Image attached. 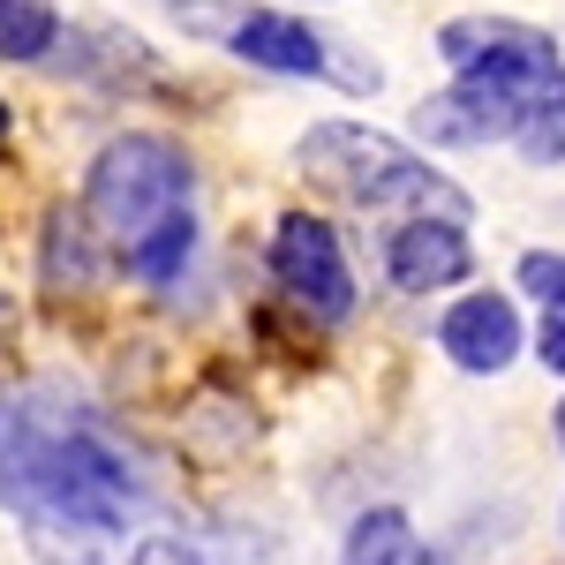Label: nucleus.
<instances>
[{
    "mask_svg": "<svg viewBox=\"0 0 565 565\" xmlns=\"http://www.w3.org/2000/svg\"><path fill=\"white\" fill-rule=\"evenodd\" d=\"M437 53L460 76L415 106V136L423 143H445V151L513 143L527 129V114L565 76L558 39L535 31V23H513V15H460V23L437 31Z\"/></svg>",
    "mask_w": 565,
    "mask_h": 565,
    "instance_id": "nucleus-1",
    "label": "nucleus"
},
{
    "mask_svg": "<svg viewBox=\"0 0 565 565\" xmlns=\"http://www.w3.org/2000/svg\"><path fill=\"white\" fill-rule=\"evenodd\" d=\"M317 189H332L340 204H362V212H407V218H468V196L460 181L437 174L423 151H407L399 136L362 129V121H317L295 151Z\"/></svg>",
    "mask_w": 565,
    "mask_h": 565,
    "instance_id": "nucleus-2",
    "label": "nucleus"
},
{
    "mask_svg": "<svg viewBox=\"0 0 565 565\" xmlns=\"http://www.w3.org/2000/svg\"><path fill=\"white\" fill-rule=\"evenodd\" d=\"M84 218L114 257H136L151 234H167L181 218H196V167L174 136H114L84 174Z\"/></svg>",
    "mask_w": 565,
    "mask_h": 565,
    "instance_id": "nucleus-3",
    "label": "nucleus"
},
{
    "mask_svg": "<svg viewBox=\"0 0 565 565\" xmlns=\"http://www.w3.org/2000/svg\"><path fill=\"white\" fill-rule=\"evenodd\" d=\"M271 279L309 324H348L354 317V271H348V249H340L332 218H317V212L279 218L271 226Z\"/></svg>",
    "mask_w": 565,
    "mask_h": 565,
    "instance_id": "nucleus-4",
    "label": "nucleus"
},
{
    "mask_svg": "<svg viewBox=\"0 0 565 565\" xmlns=\"http://www.w3.org/2000/svg\"><path fill=\"white\" fill-rule=\"evenodd\" d=\"M181 23L218 39L234 61L271 68V76H324L332 68L324 39L309 31L302 15H279V8H218V0H196V8H181Z\"/></svg>",
    "mask_w": 565,
    "mask_h": 565,
    "instance_id": "nucleus-5",
    "label": "nucleus"
},
{
    "mask_svg": "<svg viewBox=\"0 0 565 565\" xmlns=\"http://www.w3.org/2000/svg\"><path fill=\"white\" fill-rule=\"evenodd\" d=\"M385 271L399 295H445L476 271V242H468V218H399L385 234Z\"/></svg>",
    "mask_w": 565,
    "mask_h": 565,
    "instance_id": "nucleus-6",
    "label": "nucleus"
},
{
    "mask_svg": "<svg viewBox=\"0 0 565 565\" xmlns=\"http://www.w3.org/2000/svg\"><path fill=\"white\" fill-rule=\"evenodd\" d=\"M437 348H445V362H460L468 377H498L521 354V309L505 302L498 287H476V295H460L437 317Z\"/></svg>",
    "mask_w": 565,
    "mask_h": 565,
    "instance_id": "nucleus-7",
    "label": "nucleus"
},
{
    "mask_svg": "<svg viewBox=\"0 0 565 565\" xmlns=\"http://www.w3.org/2000/svg\"><path fill=\"white\" fill-rule=\"evenodd\" d=\"M90 234H98V226H90L84 212H53L45 218V279H53V287H76V295H84L90 279H98Z\"/></svg>",
    "mask_w": 565,
    "mask_h": 565,
    "instance_id": "nucleus-8",
    "label": "nucleus"
},
{
    "mask_svg": "<svg viewBox=\"0 0 565 565\" xmlns=\"http://www.w3.org/2000/svg\"><path fill=\"white\" fill-rule=\"evenodd\" d=\"M53 45H61L53 0H0V61H45Z\"/></svg>",
    "mask_w": 565,
    "mask_h": 565,
    "instance_id": "nucleus-9",
    "label": "nucleus"
},
{
    "mask_svg": "<svg viewBox=\"0 0 565 565\" xmlns=\"http://www.w3.org/2000/svg\"><path fill=\"white\" fill-rule=\"evenodd\" d=\"M407 535H415V521L399 505H370V513H354L348 543H340V565H385Z\"/></svg>",
    "mask_w": 565,
    "mask_h": 565,
    "instance_id": "nucleus-10",
    "label": "nucleus"
},
{
    "mask_svg": "<svg viewBox=\"0 0 565 565\" xmlns=\"http://www.w3.org/2000/svg\"><path fill=\"white\" fill-rule=\"evenodd\" d=\"M513 143H521L527 167H565V76H558V90L527 114V129L513 136Z\"/></svg>",
    "mask_w": 565,
    "mask_h": 565,
    "instance_id": "nucleus-11",
    "label": "nucleus"
},
{
    "mask_svg": "<svg viewBox=\"0 0 565 565\" xmlns=\"http://www.w3.org/2000/svg\"><path fill=\"white\" fill-rule=\"evenodd\" d=\"M513 279H521V287L535 295V302H551V295H565V249H527Z\"/></svg>",
    "mask_w": 565,
    "mask_h": 565,
    "instance_id": "nucleus-12",
    "label": "nucleus"
},
{
    "mask_svg": "<svg viewBox=\"0 0 565 565\" xmlns=\"http://www.w3.org/2000/svg\"><path fill=\"white\" fill-rule=\"evenodd\" d=\"M535 354H543V370L565 377V295H551L543 317H535Z\"/></svg>",
    "mask_w": 565,
    "mask_h": 565,
    "instance_id": "nucleus-13",
    "label": "nucleus"
},
{
    "mask_svg": "<svg viewBox=\"0 0 565 565\" xmlns=\"http://www.w3.org/2000/svg\"><path fill=\"white\" fill-rule=\"evenodd\" d=\"M129 565H204V558H196L181 535H143V543L129 551Z\"/></svg>",
    "mask_w": 565,
    "mask_h": 565,
    "instance_id": "nucleus-14",
    "label": "nucleus"
},
{
    "mask_svg": "<svg viewBox=\"0 0 565 565\" xmlns=\"http://www.w3.org/2000/svg\"><path fill=\"white\" fill-rule=\"evenodd\" d=\"M558 452H565V399H558Z\"/></svg>",
    "mask_w": 565,
    "mask_h": 565,
    "instance_id": "nucleus-15",
    "label": "nucleus"
},
{
    "mask_svg": "<svg viewBox=\"0 0 565 565\" xmlns=\"http://www.w3.org/2000/svg\"><path fill=\"white\" fill-rule=\"evenodd\" d=\"M0 143H8V98H0Z\"/></svg>",
    "mask_w": 565,
    "mask_h": 565,
    "instance_id": "nucleus-16",
    "label": "nucleus"
},
{
    "mask_svg": "<svg viewBox=\"0 0 565 565\" xmlns=\"http://www.w3.org/2000/svg\"><path fill=\"white\" fill-rule=\"evenodd\" d=\"M0 340H8V302H0Z\"/></svg>",
    "mask_w": 565,
    "mask_h": 565,
    "instance_id": "nucleus-17",
    "label": "nucleus"
}]
</instances>
